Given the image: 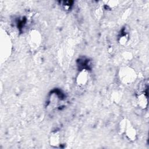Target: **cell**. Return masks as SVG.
<instances>
[{
    "mask_svg": "<svg viewBox=\"0 0 149 149\" xmlns=\"http://www.w3.org/2000/svg\"><path fill=\"white\" fill-rule=\"evenodd\" d=\"M119 77L124 83L129 84L132 83L136 77L135 71L129 67H124L120 70Z\"/></svg>",
    "mask_w": 149,
    "mask_h": 149,
    "instance_id": "cell-1",
    "label": "cell"
},
{
    "mask_svg": "<svg viewBox=\"0 0 149 149\" xmlns=\"http://www.w3.org/2000/svg\"><path fill=\"white\" fill-rule=\"evenodd\" d=\"M49 144L54 147H58L61 145V135L58 131L52 132L49 139Z\"/></svg>",
    "mask_w": 149,
    "mask_h": 149,
    "instance_id": "cell-6",
    "label": "cell"
},
{
    "mask_svg": "<svg viewBox=\"0 0 149 149\" xmlns=\"http://www.w3.org/2000/svg\"><path fill=\"white\" fill-rule=\"evenodd\" d=\"M41 38L40 33L37 31H31L29 36V43L31 48H36L41 44Z\"/></svg>",
    "mask_w": 149,
    "mask_h": 149,
    "instance_id": "cell-4",
    "label": "cell"
},
{
    "mask_svg": "<svg viewBox=\"0 0 149 149\" xmlns=\"http://www.w3.org/2000/svg\"><path fill=\"white\" fill-rule=\"evenodd\" d=\"M129 40V35L127 33L122 34L119 38V42L121 45H125L126 44Z\"/></svg>",
    "mask_w": 149,
    "mask_h": 149,
    "instance_id": "cell-7",
    "label": "cell"
},
{
    "mask_svg": "<svg viewBox=\"0 0 149 149\" xmlns=\"http://www.w3.org/2000/svg\"><path fill=\"white\" fill-rule=\"evenodd\" d=\"M120 130L123 133L126 138L129 140L134 141L136 139V130L129 122L123 120L120 126Z\"/></svg>",
    "mask_w": 149,
    "mask_h": 149,
    "instance_id": "cell-2",
    "label": "cell"
},
{
    "mask_svg": "<svg viewBox=\"0 0 149 149\" xmlns=\"http://www.w3.org/2000/svg\"><path fill=\"white\" fill-rule=\"evenodd\" d=\"M88 72L86 69H82L79 72L76 81L79 86L83 87L87 84L88 81Z\"/></svg>",
    "mask_w": 149,
    "mask_h": 149,
    "instance_id": "cell-5",
    "label": "cell"
},
{
    "mask_svg": "<svg viewBox=\"0 0 149 149\" xmlns=\"http://www.w3.org/2000/svg\"><path fill=\"white\" fill-rule=\"evenodd\" d=\"M148 86H146L143 90L140 88L137 94V103L139 107L142 109H146L148 105L147 96Z\"/></svg>",
    "mask_w": 149,
    "mask_h": 149,
    "instance_id": "cell-3",
    "label": "cell"
}]
</instances>
